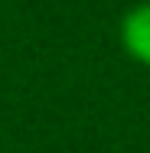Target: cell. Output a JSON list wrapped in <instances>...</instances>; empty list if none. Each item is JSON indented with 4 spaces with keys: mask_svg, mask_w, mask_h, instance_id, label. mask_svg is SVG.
<instances>
[{
    "mask_svg": "<svg viewBox=\"0 0 150 153\" xmlns=\"http://www.w3.org/2000/svg\"><path fill=\"white\" fill-rule=\"evenodd\" d=\"M121 42L137 62L150 65V3L134 7L121 20Z\"/></svg>",
    "mask_w": 150,
    "mask_h": 153,
    "instance_id": "obj_1",
    "label": "cell"
}]
</instances>
